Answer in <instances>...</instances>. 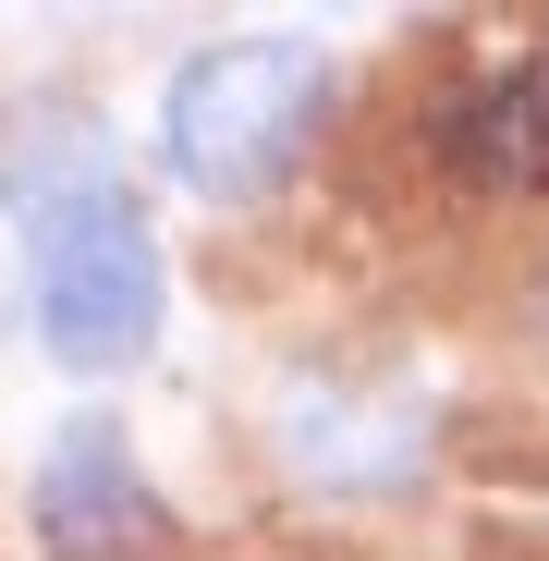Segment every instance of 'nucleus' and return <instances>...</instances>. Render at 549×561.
I'll use <instances>...</instances> for the list:
<instances>
[{
  "mask_svg": "<svg viewBox=\"0 0 549 561\" xmlns=\"http://www.w3.org/2000/svg\"><path fill=\"white\" fill-rule=\"evenodd\" d=\"M37 549L49 561H159L171 513L147 489V463L111 415H61L37 451Z\"/></svg>",
  "mask_w": 549,
  "mask_h": 561,
  "instance_id": "20e7f679",
  "label": "nucleus"
},
{
  "mask_svg": "<svg viewBox=\"0 0 549 561\" xmlns=\"http://www.w3.org/2000/svg\"><path fill=\"white\" fill-rule=\"evenodd\" d=\"M439 159L465 183H501V196H525V183H549V37L489 61L465 99L439 111Z\"/></svg>",
  "mask_w": 549,
  "mask_h": 561,
  "instance_id": "39448f33",
  "label": "nucleus"
},
{
  "mask_svg": "<svg viewBox=\"0 0 549 561\" xmlns=\"http://www.w3.org/2000/svg\"><path fill=\"white\" fill-rule=\"evenodd\" d=\"M73 183H99V147H73V135L0 147V330H13V306H37V244Z\"/></svg>",
  "mask_w": 549,
  "mask_h": 561,
  "instance_id": "423d86ee",
  "label": "nucleus"
},
{
  "mask_svg": "<svg viewBox=\"0 0 549 561\" xmlns=\"http://www.w3.org/2000/svg\"><path fill=\"white\" fill-rule=\"evenodd\" d=\"M37 330L73 379H123V366L159 342V244L123 196V171L73 183L49 208V244H37Z\"/></svg>",
  "mask_w": 549,
  "mask_h": 561,
  "instance_id": "f03ea898",
  "label": "nucleus"
},
{
  "mask_svg": "<svg viewBox=\"0 0 549 561\" xmlns=\"http://www.w3.org/2000/svg\"><path fill=\"white\" fill-rule=\"evenodd\" d=\"M330 99V61L306 37H220L171 73L159 99V159L183 196H256V183H282L306 123Z\"/></svg>",
  "mask_w": 549,
  "mask_h": 561,
  "instance_id": "f257e3e1",
  "label": "nucleus"
},
{
  "mask_svg": "<svg viewBox=\"0 0 549 561\" xmlns=\"http://www.w3.org/2000/svg\"><path fill=\"white\" fill-rule=\"evenodd\" d=\"M427 391L415 379H379V366H318V379L282 391V463L330 501H391L427 477Z\"/></svg>",
  "mask_w": 549,
  "mask_h": 561,
  "instance_id": "7ed1b4c3",
  "label": "nucleus"
}]
</instances>
